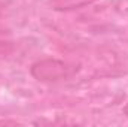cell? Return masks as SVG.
<instances>
[{"label":"cell","mask_w":128,"mask_h":127,"mask_svg":"<svg viewBox=\"0 0 128 127\" xmlns=\"http://www.w3.org/2000/svg\"><path fill=\"white\" fill-rule=\"evenodd\" d=\"M96 0H51V8L54 11H73L85 8Z\"/></svg>","instance_id":"cell-2"},{"label":"cell","mask_w":128,"mask_h":127,"mask_svg":"<svg viewBox=\"0 0 128 127\" xmlns=\"http://www.w3.org/2000/svg\"><path fill=\"white\" fill-rule=\"evenodd\" d=\"M124 114H125V115L128 117V103L125 105V108H124Z\"/></svg>","instance_id":"cell-3"},{"label":"cell","mask_w":128,"mask_h":127,"mask_svg":"<svg viewBox=\"0 0 128 127\" xmlns=\"http://www.w3.org/2000/svg\"><path fill=\"white\" fill-rule=\"evenodd\" d=\"M32 75L39 81H58L72 73V67L60 60L46 58L34 63L30 69Z\"/></svg>","instance_id":"cell-1"}]
</instances>
